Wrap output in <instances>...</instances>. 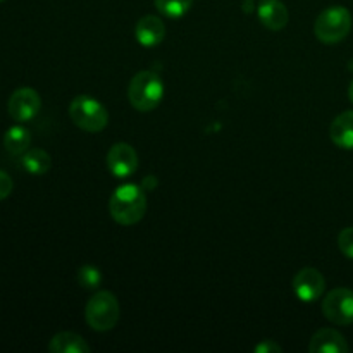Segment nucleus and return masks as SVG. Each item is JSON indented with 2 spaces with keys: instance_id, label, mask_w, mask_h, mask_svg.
Listing matches in <instances>:
<instances>
[{
  "instance_id": "f257e3e1",
  "label": "nucleus",
  "mask_w": 353,
  "mask_h": 353,
  "mask_svg": "<svg viewBox=\"0 0 353 353\" xmlns=\"http://www.w3.org/2000/svg\"><path fill=\"white\" fill-rule=\"evenodd\" d=\"M147 212V195L138 185H121L109 200V214L121 226L140 223Z\"/></svg>"
},
{
  "instance_id": "f03ea898",
  "label": "nucleus",
  "mask_w": 353,
  "mask_h": 353,
  "mask_svg": "<svg viewBox=\"0 0 353 353\" xmlns=\"http://www.w3.org/2000/svg\"><path fill=\"white\" fill-rule=\"evenodd\" d=\"M130 103L140 112H150L157 109L164 99V83L154 71H140L133 76L128 88Z\"/></svg>"
},
{
  "instance_id": "7ed1b4c3",
  "label": "nucleus",
  "mask_w": 353,
  "mask_h": 353,
  "mask_svg": "<svg viewBox=\"0 0 353 353\" xmlns=\"http://www.w3.org/2000/svg\"><path fill=\"white\" fill-rule=\"evenodd\" d=\"M119 317V302H117L116 295L110 292H97L85 307L86 324L99 333L114 330Z\"/></svg>"
},
{
  "instance_id": "20e7f679",
  "label": "nucleus",
  "mask_w": 353,
  "mask_h": 353,
  "mask_svg": "<svg viewBox=\"0 0 353 353\" xmlns=\"http://www.w3.org/2000/svg\"><path fill=\"white\" fill-rule=\"evenodd\" d=\"M352 30V14L347 7L333 6L324 9L314 23V34L323 43L333 45L345 40Z\"/></svg>"
},
{
  "instance_id": "39448f33",
  "label": "nucleus",
  "mask_w": 353,
  "mask_h": 353,
  "mask_svg": "<svg viewBox=\"0 0 353 353\" xmlns=\"http://www.w3.org/2000/svg\"><path fill=\"white\" fill-rule=\"evenodd\" d=\"M69 117L79 130L100 133L109 124V112L102 102L88 95H78L69 105Z\"/></svg>"
},
{
  "instance_id": "423d86ee",
  "label": "nucleus",
  "mask_w": 353,
  "mask_h": 353,
  "mask_svg": "<svg viewBox=\"0 0 353 353\" xmlns=\"http://www.w3.org/2000/svg\"><path fill=\"white\" fill-rule=\"evenodd\" d=\"M323 314L336 326L353 324V292L348 288L331 290L323 300Z\"/></svg>"
},
{
  "instance_id": "0eeeda50",
  "label": "nucleus",
  "mask_w": 353,
  "mask_h": 353,
  "mask_svg": "<svg viewBox=\"0 0 353 353\" xmlns=\"http://www.w3.org/2000/svg\"><path fill=\"white\" fill-rule=\"evenodd\" d=\"M41 109V99L38 95L37 90L30 88V86H23L17 88L16 92L10 95L9 103H7V110L9 116L17 123H28V121L34 119Z\"/></svg>"
},
{
  "instance_id": "6e6552de",
  "label": "nucleus",
  "mask_w": 353,
  "mask_h": 353,
  "mask_svg": "<svg viewBox=\"0 0 353 353\" xmlns=\"http://www.w3.org/2000/svg\"><path fill=\"white\" fill-rule=\"evenodd\" d=\"M326 290V279L316 268H303L293 278V292L302 302H316Z\"/></svg>"
},
{
  "instance_id": "1a4fd4ad",
  "label": "nucleus",
  "mask_w": 353,
  "mask_h": 353,
  "mask_svg": "<svg viewBox=\"0 0 353 353\" xmlns=\"http://www.w3.org/2000/svg\"><path fill=\"white\" fill-rule=\"evenodd\" d=\"M107 169L112 172L116 178H130L138 169V154L130 143L112 145L107 152Z\"/></svg>"
},
{
  "instance_id": "9d476101",
  "label": "nucleus",
  "mask_w": 353,
  "mask_h": 353,
  "mask_svg": "<svg viewBox=\"0 0 353 353\" xmlns=\"http://www.w3.org/2000/svg\"><path fill=\"white\" fill-rule=\"evenodd\" d=\"M348 350L350 347L343 334L331 327H323L310 338V353H347Z\"/></svg>"
},
{
  "instance_id": "9b49d317",
  "label": "nucleus",
  "mask_w": 353,
  "mask_h": 353,
  "mask_svg": "<svg viewBox=\"0 0 353 353\" xmlns=\"http://www.w3.org/2000/svg\"><path fill=\"white\" fill-rule=\"evenodd\" d=\"M134 38L143 47H157L165 38V24L157 16H143L134 26Z\"/></svg>"
},
{
  "instance_id": "f8f14e48",
  "label": "nucleus",
  "mask_w": 353,
  "mask_h": 353,
  "mask_svg": "<svg viewBox=\"0 0 353 353\" xmlns=\"http://www.w3.org/2000/svg\"><path fill=\"white\" fill-rule=\"evenodd\" d=\"M257 16L268 30L279 31L288 24L290 14L281 0H262L257 7Z\"/></svg>"
},
{
  "instance_id": "ddd939ff",
  "label": "nucleus",
  "mask_w": 353,
  "mask_h": 353,
  "mask_svg": "<svg viewBox=\"0 0 353 353\" xmlns=\"http://www.w3.org/2000/svg\"><path fill=\"white\" fill-rule=\"evenodd\" d=\"M330 138L336 147L353 150V110L334 117L330 126Z\"/></svg>"
},
{
  "instance_id": "4468645a",
  "label": "nucleus",
  "mask_w": 353,
  "mask_h": 353,
  "mask_svg": "<svg viewBox=\"0 0 353 353\" xmlns=\"http://www.w3.org/2000/svg\"><path fill=\"white\" fill-rule=\"evenodd\" d=\"M90 345L79 334L71 333V331H62L57 333L48 343V352L50 353H90Z\"/></svg>"
},
{
  "instance_id": "2eb2a0df",
  "label": "nucleus",
  "mask_w": 353,
  "mask_h": 353,
  "mask_svg": "<svg viewBox=\"0 0 353 353\" xmlns=\"http://www.w3.org/2000/svg\"><path fill=\"white\" fill-rule=\"evenodd\" d=\"M21 164H23L24 171H28L30 174L41 176L50 171L52 157L43 148H28L23 154Z\"/></svg>"
},
{
  "instance_id": "dca6fc26",
  "label": "nucleus",
  "mask_w": 353,
  "mask_h": 353,
  "mask_svg": "<svg viewBox=\"0 0 353 353\" xmlns=\"http://www.w3.org/2000/svg\"><path fill=\"white\" fill-rule=\"evenodd\" d=\"M31 134L24 126L17 124V126L9 128L3 134V147L10 155H21L30 148Z\"/></svg>"
},
{
  "instance_id": "f3484780",
  "label": "nucleus",
  "mask_w": 353,
  "mask_h": 353,
  "mask_svg": "<svg viewBox=\"0 0 353 353\" xmlns=\"http://www.w3.org/2000/svg\"><path fill=\"white\" fill-rule=\"evenodd\" d=\"M193 6V0H155V7L161 14L171 19L183 17Z\"/></svg>"
},
{
  "instance_id": "a211bd4d",
  "label": "nucleus",
  "mask_w": 353,
  "mask_h": 353,
  "mask_svg": "<svg viewBox=\"0 0 353 353\" xmlns=\"http://www.w3.org/2000/svg\"><path fill=\"white\" fill-rule=\"evenodd\" d=\"M78 281L83 288L93 290L102 283V272L95 265H83L78 269Z\"/></svg>"
},
{
  "instance_id": "6ab92c4d",
  "label": "nucleus",
  "mask_w": 353,
  "mask_h": 353,
  "mask_svg": "<svg viewBox=\"0 0 353 353\" xmlns=\"http://www.w3.org/2000/svg\"><path fill=\"white\" fill-rule=\"evenodd\" d=\"M338 247H340L341 254L345 257L353 261V226L345 228L340 234H338Z\"/></svg>"
},
{
  "instance_id": "aec40b11",
  "label": "nucleus",
  "mask_w": 353,
  "mask_h": 353,
  "mask_svg": "<svg viewBox=\"0 0 353 353\" xmlns=\"http://www.w3.org/2000/svg\"><path fill=\"white\" fill-rule=\"evenodd\" d=\"M12 188H14V183L12 179H10V176L7 174L6 171L0 169V200L7 199V196L12 193Z\"/></svg>"
},
{
  "instance_id": "412c9836",
  "label": "nucleus",
  "mask_w": 353,
  "mask_h": 353,
  "mask_svg": "<svg viewBox=\"0 0 353 353\" xmlns=\"http://www.w3.org/2000/svg\"><path fill=\"white\" fill-rule=\"evenodd\" d=\"M281 353L283 348L274 340H264L255 347V353Z\"/></svg>"
},
{
  "instance_id": "4be33fe9",
  "label": "nucleus",
  "mask_w": 353,
  "mask_h": 353,
  "mask_svg": "<svg viewBox=\"0 0 353 353\" xmlns=\"http://www.w3.org/2000/svg\"><path fill=\"white\" fill-rule=\"evenodd\" d=\"M348 99H350V102L353 103V79H352L350 86H348Z\"/></svg>"
},
{
  "instance_id": "5701e85b",
  "label": "nucleus",
  "mask_w": 353,
  "mask_h": 353,
  "mask_svg": "<svg viewBox=\"0 0 353 353\" xmlns=\"http://www.w3.org/2000/svg\"><path fill=\"white\" fill-rule=\"evenodd\" d=\"M0 2H3V0H0Z\"/></svg>"
}]
</instances>
